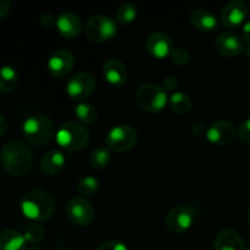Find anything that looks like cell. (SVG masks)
<instances>
[{
	"label": "cell",
	"mask_w": 250,
	"mask_h": 250,
	"mask_svg": "<svg viewBox=\"0 0 250 250\" xmlns=\"http://www.w3.org/2000/svg\"><path fill=\"white\" fill-rule=\"evenodd\" d=\"M0 163L9 175L23 176L33 165V153L26 143L21 141H10L0 150Z\"/></svg>",
	"instance_id": "6da1fadb"
},
{
	"label": "cell",
	"mask_w": 250,
	"mask_h": 250,
	"mask_svg": "<svg viewBox=\"0 0 250 250\" xmlns=\"http://www.w3.org/2000/svg\"><path fill=\"white\" fill-rule=\"evenodd\" d=\"M21 211L27 219L37 222L48 221L55 211V200L43 189H31L22 197Z\"/></svg>",
	"instance_id": "7a4b0ae2"
},
{
	"label": "cell",
	"mask_w": 250,
	"mask_h": 250,
	"mask_svg": "<svg viewBox=\"0 0 250 250\" xmlns=\"http://www.w3.org/2000/svg\"><path fill=\"white\" fill-rule=\"evenodd\" d=\"M89 131L80 122H65L56 132V143L67 151L82 150L89 143Z\"/></svg>",
	"instance_id": "3957f363"
},
{
	"label": "cell",
	"mask_w": 250,
	"mask_h": 250,
	"mask_svg": "<svg viewBox=\"0 0 250 250\" xmlns=\"http://www.w3.org/2000/svg\"><path fill=\"white\" fill-rule=\"evenodd\" d=\"M22 131L29 143L43 146L51 141L55 133V127L50 117L45 115H33L23 122Z\"/></svg>",
	"instance_id": "277c9868"
},
{
	"label": "cell",
	"mask_w": 250,
	"mask_h": 250,
	"mask_svg": "<svg viewBox=\"0 0 250 250\" xmlns=\"http://www.w3.org/2000/svg\"><path fill=\"white\" fill-rule=\"evenodd\" d=\"M136 100L146 112L156 114L165 109L168 103L167 92L155 83H144L136 92Z\"/></svg>",
	"instance_id": "5b68a950"
},
{
	"label": "cell",
	"mask_w": 250,
	"mask_h": 250,
	"mask_svg": "<svg viewBox=\"0 0 250 250\" xmlns=\"http://www.w3.org/2000/svg\"><path fill=\"white\" fill-rule=\"evenodd\" d=\"M85 36L94 43H105L117 34V24L111 17L94 15L89 17L84 26Z\"/></svg>",
	"instance_id": "8992f818"
},
{
	"label": "cell",
	"mask_w": 250,
	"mask_h": 250,
	"mask_svg": "<svg viewBox=\"0 0 250 250\" xmlns=\"http://www.w3.org/2000/svg\"><path fill=\"white\" fill-rule=\"evenodd\" d=\"M138 141V133L128 125H117L106 134V146L114 153H126L131 150Z\"/></svg>",
	"instance_id": "52a82bcc"
},
{
	"label": "cell",
	"mask_w": 250,
	"mask_h": 250,
	"mask_svg": "<svg viewBox=\"0 0 250 250\" xmlns=\"http://www.w3.org/2000/svg\"><path fill=\"white\" fill-rule=\"evenodd\" d=\"M66 216L76 226L84 227L94 220L95 209L87 198L73 197L66 205Z\"/></svg>",
	"instance_id": "ba28073f"
},
{
	"label": "cell",
	"mask_w": 250,
	"mask_h": 250,
	"mask_svg": "<svg viewBox=\"0 0 250 250\" xmlns=\"http://www.w3.org/2000/svg\"><path fill=\"white\" fill-rule=\"evenodd\" d=\"M95 88V78L89 72H80L66 83V93L73 102L83 103Z\"/></svg>",
	"instance_id": "9c48e42d"
},
{
	"label": "cell",
	"mask_w": 250,
	"mask_h": 250,
	"mask_svg": "<svg viewBox=\"0 0 250 250\" xmlns=\"http://www.w3.org/2000/svg\"><path fill=\"white\" fill-rule=\"evenodd\" d=\"M195 219V211L187 205H178L167 212L165 219L166 227L172 233L181 234L187 232L192 227Z\"/></svg>",
	"instance_id": "30bf717a"
},
{
	"label": "cell",
	"mask_w": 250,
	"mask_h": 250,
	"mask_svg": "<svg viewBox=\"0 0 250 250\" xmlns=\"http://www.w3.org/2000/svg\"><path fill=\"white\" fill-rule=\"evenodd\" d=\"M247 16H248V5L242 0H232L222 7L220 20L226 28L234 29L246 21Z\"/></svg>",
	"instance_id": "8fae6325"
},
{
	"label": "cell",
	"mask_w": 250,
	"mask_h": 250,
	"mask_svg": "<svg viewBox=\"0 0 250 250\" xmlns=\"http://www.w3.org/2000/svg\"><path fill=\"white\" fill-rule=\"evenodd\" d=\"M215 49L225 58H234L246 50L244 41L239 34L232 31L222 32L215 41Z\"/></svg>",
	"instance_id": "7c38bea8"
},
{
	"label": "cell",
	"mask_w": 250,
	"mask_h": 250,
	"mask_svg": "<svg viewBox=\"0 0 250 250\" xmlns=\"http://www.w3.org/2000/svg\"><path fill=\"white\" fill-rule=\"evenodd\" d=\"M236 126L229 120H217L207 129V138L214 146H227L236 137Z\"/></svg>",
	"instance_id": "4fadbf2b"
},
{
	"label": "cell",
	"mask_w": 250,
	"mask_h": 250,
	"mask_svg": "<svg viewBox=\"0 0 250 250\" xmlns=\"http://www.w3.org/2000/svg\"><path fill=\"white\" fill-rule=\"evenodd\" d=\"M75 65V56L67 49H59L54 51L46 62L49 73L53 77L61 78L67 76Z\"/></svg>",
	"instance_id": "5bb4252c"
},
{
	"label": "cell",
	"mask_w": 250,
	"mask_h": 250,
	"mask_svg": "<svg viewBox=\"0 0 250 250\" xmlns=\"http://www.w3.org/2000/svg\"><path fill=\"white\" fill-rule=\"evenodd\" d=\"M146 48L148 53L155 59H165L173 50V41L164 32H154L146 38Z\"/></svg>",
	"instance_id": "9a60e30c"
},
{
	"label": "cell",
	"mask_w": 250,
	"mask_h": 250,
	"mask_svg": "<svg viewBox=\"0 0 250 250\" xmlns=\"http://www.w3.org/2000/svg\"><path fill=\"white\" fill-rule=\"evenodd\" d=\"M103 76L112 87H121L126 83L128 72L127 67L119 59H110L103 66Z\"/></svg>",
	"instance_id": "2e32d148"
},
{
	"label": "cell",
	"mask_w": 250,
	"mask_h": 250,
	"mask_svg": "<svg viewBox=\"0 0 250 250\" xmlns=\"http://www.w3.org/2000/svg\"><path fill=\"white\" fill-rule=\"evenodd\" d=\"M55 26L58 28L59 33L68 39L76 38L77 36H80L81 31H82L81 19L77 15L70 11L61 12L58 19H56Z\"/></svg>",
	"instance_id": "e0dca14e"
},
{
	"label": "cell",
	"mask_w": 250,
	"mask_h": 250,
	"mask_svg": "<svg viewBox=\"0 0 250 250\" xmlns=\"http://www.w3.org/2000/svg\"><path fill=\"white\" fill-rule=\"evenodd\" d=\"M214 250H247L241 234L232 229H225L217 233Z\"/></svg>",
	"instance_id": "ac0fdd59"
},
{
	"label": "cell",
	"mask_w": 250,
	"mask_h": 250,
	"mask_svg": "<svg viewBox=\"0 0 250 250\" xmlns=\"http://www.w3.org/2000/svg\"><path fill=\"white\" fill-rule=\"evenodd\" d=\"M190 23L202 32H214L219 28V20L205 9H195L189 15Z\"/></svg>",
	"instance_id": "d6986e66"
},
{
	"label": "cell",
	"mask_w": 250,
	"mask_h": 250,
	"mask_svg": "<svg viewBox=\"0 0 250 250\" xmlns=\"http://www.w3.org/2000/svg\"><path fill=\"white\" fill-rule=\"evenodd\" d=\"M65 164V155L58 149H53L44 154L41 161V168L45 175L55 176L63 170Z\"/></svg>",
	"instance_id": "ffe728a7"
},
{
	"label": "cell",
	"mask_w": 250,
	"mask_h": 250,
	"mask_svg": "<svg viewBox=\"0 0 250 250\" xmlns=\"http://www.w3.org/2000/svg\"><path fill=\"white\" fill-rule=\"evenodd\" d=\"M26 239L23 234L12 229L0 232V250H26Z\"/></svg>",
	"instance_id": "44dd1931"
},
{
	"label": "cell",
	"mask_w": 250,
	"mask_h": 250,
	"mask_svg": "<svg viewBox=\"0 0 250 250\" xmlns=\"http://www.w3.org/2000/svg\"><path fill=\"white\" fill-rule=\"evenodd\" d=\"M19 82V75L11 66L0 67V92L10 93L16 88Z\"/></svg>",
	"instance_id": "7402d4cb"
},
{
	"label": "cell",
	"mask_w": 250,
	"mask_h": 250,
	"mask_svg": "<svg viewBox=\"0 0 250 250\" xmlns=\"http://www.w3.org/2000/svg\"><path fill=\"white\" fill-rule=\"evenodd\" d=\"M168 103H170L171 110L177 115H186L192 109V100L186 93L182 92L172 93Z\"/></svg>",
	"instance_id": "603a6c76"
},
{
	"label": "cell",
	"mask_w": 250,
	"mask_h": 250,
	"mask_svg": "<svg viewBox=\"0 0 250 250\" xmlns=\"http://www.w3.org/2000/svg\"><path fill=\"white\" fill-rule=\"evenodd\" d=\"M110 160H111V153L109 149L99 146L89 154L88 163H89L90 167L95 168V170H103L109 165Z\"/></svg>",
	"instance_id": "cb8c5ba5"
},
{
	"label": "cell",
	"mask_w": 250,
	"mask_h": 250,
	"mask_svg": "<svg viewBox=\"0 0 250 250\" xmlns=\"http://www.w3.org/2000/svg\"><path fill=\"white\" fill-rule=\"evenodd\" d=\"M75 116L82 125H90L98 119V110L89 103H80L75 107Z\"/></svg>",
	"instance_id": "d4e9b609"
},
{
	"label": "cell",
	"mask_w": 250,
	"mask_h": 250,
	"mask_svg": "<svg viewBox=\"0 0 250 250\" xmlns=\"http://www.w3.org/2000/svg\"><path fill=\"white\" fill-rule=\"evenodd\" d=\"M138 10L133 4H122L116 11V22L120 24H128L132 23L137 19Z\"/></svg>",
	"instance_id": "484cf974"
},
{
	"label": "cell",
	"mask_w": 250,
	"mask_h": 250,
	"mask_svg": "<svg viewBox=\"0 0 250 250\" xmlns=\"http://www.w3.org/2000/svg\"><path fill=\"white\" fill-rule=\"evenodd\" d=\"M99 189V181L93 176H85L78 182L77 190L82 195H93Z\"/></svg>",
	"instance_id": "4316f807"
},
{
	"label": "cell",
	"mask_w": 250,
	"mask_h": 250,
	"mask_svg": "<svg viewBox=\"0 0 250 250\" xmlns=\"http://www.w3.org/2000/svg\"><path fill=\"white\" fill-rule=\"evenodd\" d=\"M45 236V229L38 224H32L24 229L23 237L28 243H39Z\"/></svg>",
	"instance_id": "83f0119b"
},
{
	"label": "cell",
	"mask_w": 250,
	"mask_h": 250,
	"mask_svg": "<svg viewBox=\"0 0 250 250\" xmlns=\"http://www.w3.org/2000/svg\"><path fill=\"white\" fill-rule=\"evenodd\" d=\"M170 56L172 62L178 66H185L190 61V54L186 48H175Z\"/></svg>",
	"instance_id": "f1b7e54d"
},
{
	"label": "cell",
	"mask_w": 250,
	"mask_h": 250,
	"mask_svg": "<svg viewBox=\"0 0 250 250\" xmlns=\"http://www.w3.org/2000/svg\"><path fill=\"white\" fill-rule=\"evenodd\" d=\"M238 137L244 143H250V116L242 121L238 128Z\"/></svg>",
	"instance_id": "f546056e"
},
{
	"label": "cell",
	"mask_w": 250,
	"mask_h": 250,
	"mask_svg": "<svg viewBox=\"0 0 250 250\" xmlns=\"http://www.w3.org/2000/svg\"><path fill=\"white\" fill-rule=\"evenodd\" d=\"M98 250H128L122 242L120 241H107L100 244Z\"/></svg>",
	"instance_id": "4dcf8cb0"
},
{
	"label": "cell",
	"mask_w": 250,
	"mask_h": 250,
	"mask_svg": "<svg viewBox=\"0 0 250 250\" xmlns=\"http://www.w3.org/2000/svg\"><path fill=\"white\" fill-rule=\"evenodd\" d=\"M39 23L44 27V28H50L54 24L56 23V19H54L50 14H44L42 15L39 19Z\"/></svg>",
	"instance_id": "1f68e13d"
},
{
	"label": "cell",
	"mask_w": 250,
	"mask_h": 250,
	"mask_svg": "<svg viewBox=\"0 0 250 250\" xmlns=\"http://www.w3.org/2000/svg\"><path fill=\"white\" fill-rule=\"evenodd\" d=\"M178 85V81L177 78L173 77V76H168V77L165 78V81H164V89L167 92V90H173L176 89Z\"/></svg>",
	"instance_id": "d6a6232c"
},
{
	"label": "cell",
	"mask_w": 250,
	"mask_h": 250,
	"mask_svg": "<svg viewBox=\"0 0 250 250\" xmlns=\"http://www.w3.org/2000/svg\"><path fill=\"white\" fill-rule=\"evenodd\" d=\"M10 10H11V2L9 0H0V20L6 17Z\"/></svg>",
	"instance_id": "836d02e7"
},
{
	"label": "cell",
	"mask_w": 250,
	"mask_h": 250,
	"mask_svg": "<svg viewBox=\"0 0 250 250\" xmlns=\"http://www.w3.org/2000/svg\"><path fill=\"white\" fill-rule=\"evenodd\" d=\"M243 41L250 45V21L243 24Z\"/></svg>",
	"instance_id": "e575fe53"
},
{
	"label": "cell",
	"mask_w": 250,
	"mask_h": 250,
	"mask_svg": "<svg viewBox=\"0 0 250 250\" xmlns=\"http://www.w3.org/2000/svg\"><path fill=\"white\" fill-rule=\"evenodd\" d=\"M5 129H6V120H5V117L0 114V136L4 133Z\"/></svg>",
	"instance_id": "d590c367"
},
{
	"label": "cell",
	"mask_w": 250,
	"mask_h": 250,
	"mask_svg": "<svg viewBox=\"0 0 250 250\" xmlns=\"http://www.w3.org/2000/svg\"><path fill=\"white\" fill-rule=\"evenodd\" d=\"M248 220H249V222H250V208H249V210H248Z\"/></svg>",
	"instance_id": "8d00e7d4"
},
{
	"label": "cell",
	"mask_w": 250,
	"mask_h": 250,
	"mask_svg": "<svg viewBox=\"0 0 250 250\" xmlns=\"http://www.w3.org/2000/svg\"><path fill=\"white\" fill-rule=\"evenodd\" d=\"M247 54H248V56L250 58V48L248 49V50H247Z\"/></svg>",
	"instance_id": "74e56055"
},
{
	"label": "cell",
	"mask_w": 250,
	"mask_h": 250,
	"mask_svg": "<svg viewBox=\"0 0 250 250\" xmlns=\"http://www.w3.org/2000/svg\"><path fill=\"white\" fill-rule=\"evenodd\" d=\"M248 250H250V246H249V248H248Z\"/></svg>",
	"instance_id": "f35d334b"
},
{
	"label": "cell",
	"mask_w": 250,
	"mask_h": 250,
	"mask_svg": "<svg viewBox=\"0 0 250 250\" xmlns=\"http://www.w3.org/2000/svg\"><path fill=\"white\" fill-rule=\"evenodd\" d=\"M61 250H66V249H61Z\"/></svg>",
	"instance_id": "ab89813d"
}]
</instances>
